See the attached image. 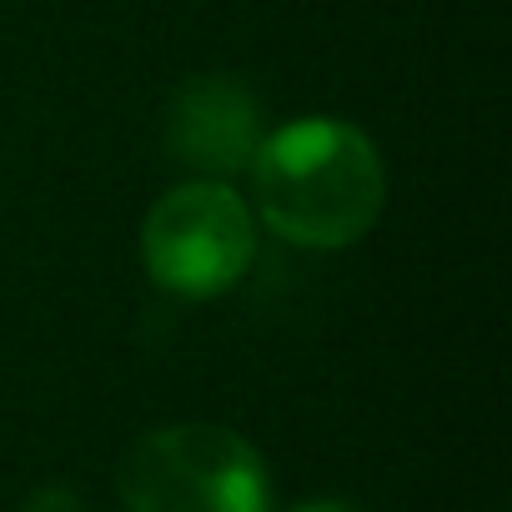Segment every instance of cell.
<instances>
[{"label":"cell","mask_w":512,"mask_h":512,"mask_svg":"<svg viewBox=\"0 0 512 512\" xmlns=\"http://www.w3.org/2000/svg\"><path fill=\"white\" fill-rule=\"evenodd\" d=\"M262 146V111L231 76H196L166 106V151L201 181H226L251 166Z\"/></svg>","instance_id":"obj_4"},{"label":"cell","mask_w":512,"mask_h":512,"mask_svg":"<svg viewBox=\"0 0 512 512\" xmlns=\"http://www.w3.org/2000/svg\"><path fill=\"white\" fill-rule=\"evenodd\" d=\"M126 512H272L267 462L241 432L176 422L136 437L116 467Z\"/></svg>","instance_id":"obj_2"},{"label":"cell","mask_w":512,"mask_h":512,"mask_svg":"<svg viewBox=\"0 0 512 512\" xmlns=\"http://www.w3.org/2000/svg\"><path fill=\"white\" fill-rule=\"evenodd\" d=\"M26 512H86V507H81L76 492H66V487H46V492H36V497L26 502Z\"/></svg>","instance_id":"obj_5"},{"label":"cell","mask_w":512,"mask_h":512,"mask_svg":"<svg viewBox=\"0 0 512 512\" xmlns=\"http://www.w3.org/2000/svg\"><path fill=\"white\" fill-rule=\"evenodd\" d=\"M251 201L282 241L342 251L362 241L387 201L377 146L332 116H302L262 136L251 156Z\"/></svg>","instance_id":"obj_1"},{"label":"cell","mask_w":512,"mask_h":512,"mask_svg":"<svg viewBox=\"0 0 512 512\" xmlns=\"http://www.w3.org/2000/svg\"><path fill=\"white\" fill-rule=\"evenodd\" d=\"M256 256V221L226 181H186L141 221V262L171 297L206 302L231 292Z\"/></svg>","instance_id":"obj_3"},{"label":"cell","mask_w":512,"mask_h":512,"mask_svg":"<svg viewBox=\"0 0 512 512\" xmlns=\"http://www.w3.org/2000/svg\"><path fill=\"white\" fill-rule=\"evenodd\" d=\"M297 512H362V507H352V502H342V497H322V502H302Z\"/></svg>","instance_id":"obj_6"}]
</instances>
